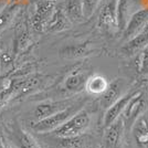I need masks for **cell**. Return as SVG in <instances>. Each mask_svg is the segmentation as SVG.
I'll return each mask as SVG.
<instances>
[{"mask_svg": "<svg viewBox=\"0 0 148 148\" xmlns=\"http://www.w3.org/2000/svg\"><path fill=\"white\" fill-rule=\"evenodd\" d=\"M84 104L83 101H76L74 104L69 106L66 108H64L63 111L58 112L56 114L51 115L49 117L40 119L37 122H33L30 124V127L32 130H34L36 133H48V132H53L58 128L59 126H61L63 123H65L70 117H72L75 113L80 111L82 106Z\"/></svg>", "mask_w": 148, "mask_h": 148, "instance_id": "1", "label": "cell"}, {"mask_svg": "<svg viewBox=\"0 0 148 148\" xmlns=\"http://www.w3.org/2000/svg\"><path fill=\"white\" fill-rule=\"evenodd\" d=\"M91 118L86 111L80 110L75 113L72 117H70L61 126L53 130L54 135L61 138H73L82 135L87 127L90 126Z\"/></svg>", "mask_w": 148, "mask_h": 148, "instance_id": "2", "label": "cell"}, {"mask_svg": "<svg viewBox=\"0 0 148 148\" xmlns=\"http://www.w3.org/2000/svg\"><path fill=\"white\" fill-rule=\"evenodd\" d=\"M145 99H144V94L143 92H135L133 95V97L130 99V102L127 103L125 110L122 113V119L124 122V125H126L127 127H132L136 119L139 117V115L143 113L145 108Z\"/></svg>", "mask_w": 148, "mask_h": 148, "instance_id": "3", "label": "cell"}, {"mask_svg": "<svg viewBox=\"0 0 148 148\" xmlns=\"http://www.w3.org/2000/svg\"><path fill=\"white\" fill-rule=\"evenodd\" d=\"M56 5L52 1L39 0L36 5V12L33 14L32 25L33 28L39 32L45 31V27L56 10Z\"/></svg>", "mask_w": 148, "mask_h": 148, "instance_id": "4", "label": "cell"}, {"mask_svg": "<svg viewBox=\"0 0 148 148\" xmlns=\"http://www.w3.org/2000/svg\"><path fill=\"white\" fill-rule=\"evenodd\" d=\"M77 99H60V101H47V102H42L40 104L37 105L36 110H34V118L37 121L43 119L56 114L58 112L63 111L64 108H66L69 106L74 104Z\"/></svg>", "mask_w": 148, "mask_h": 148, "instance_id": "5", "label": "cell"}, {"mask_svg": "<svg viewBox=\"0 0 148 148\" xmlns=\"http://www.w3.org/2000/svg\"><path fill=\"white\" fill-rule=\"evenodd\" d=\"M118 0H108L102 7L99 14L97 25L105 31L117 30V18H116V6Z\"/></svg>", "mask_w": 148, "mask_h": 148, "instance_id": "6", "label": "cell"}, {"mask_svg": "<svg viewBox=\"0 0 148 148\" xmlns=\"http://www.w3.org/2000/svg\"><path fill=\"white\" fill-rule=\"evenodd\" d=\"M148 22V8L140 9L136 11L134 14L130 16V20L123 31V36L125 40H130L135 37L137 33H139L144 29V27Z\"/></svg>", "mask_w": 148, "mask_h": 148, "instance_id": "7", "label": "cell"}, {"mask_svg": "<svg viewBox=\"0 0 148 148\" xmlns=\"http://www.w3.org/2000/svg\"><path fill=\"white\" fill-rule=\"evenodd\" d=\"M124 127L125 125L122 117H118L110 126L105 127L106 128L104 134L105 148H117L119 146V143L123 136Z\"/></svg>", "mask_w": 148, "mask_h": 148, "instance_id": "8", "label": "cell"}, {"mask_svg": "<svg viewBox=\"0 0 148 148\" xmlns=\"http://www.w3.org/2000/svg\"><path fill=\"white\" fill-rule=\"evenodd\" d=\"M10 140L14 148H40L33 136L23 130L20 125H16L11 130Z\"/></svg>", "mask_w": 148, "mask_h": 148, "instance_id": "9", "label": "cell"}, {"mask_svg": "<svg viewBox=\"0 0 148 148\" xmlns=\"http://www.w3.org/2000/svg\"><path fill=\"white\" fill-rule=\"evenodd\" d=\"M134 94H135V92L128 93V94H125L123 96H121L114 104L111 105L107 108L104 116V127L110 126L113 122H115L118 117H121V115H122L123 111L125 110L126 105L130 102V99L133 97Z\"/></svg>", "mask_w": 148, "mask_h": 148, "instance_id": "10", "label": "cell"}, {"mask_svg": "<svg viewBox=\"0 0 148 148\" xmlns=\"http://www.w3.org/2000/svg\"><path fill=\"white\" fill-rule=\"evenodd\" d=\"M148 44V27H144L139 33L135 37L130 39L125 45L122 48V51L125 56H134L138 51L143 50Z\"/></svg>", "mask_w": 148, "mask_h": 148, "instance_id": "11", "label": "cell"}, {"mask_svg": "<svg viewBox=\"0 0 148 148\" xmlns=\"http://www.w3.org/2000/svg\"><path fill=\"white\" fill-rule=\"evenodd\" d=\"M124 82L122 79H118V80L112 82L111 84H108V87L101 95V105L104 108H108L111 105L114 104L121 97Z\"/></svg>", "mask_w": 148, "mask_h": 148, "instance_id": "12", "label": "cell"}, {"mask_svg": "<svg viewBox=\"0 0 148 148\" xmlns=\"http://www.w3.org/2000/svg\"><path fill=\"white\" fill-rule=\"evenodd\" d=\"M71 25L72 23L68 19V17L65 16L63 9L56 8L52 17L45 27V31H48V32H61V31L70 29Z\"/></svg>", "mask_w": 148, "mask_h": 148, "instance_id": "13", "label": "cell"}, {"mask_svg": "<svg viewBox=\"0 0 148 148\" xmlns=\"http://www.w3.org/2000/svg\"><path fill=\"white\" fill-rule=\"evenodd\" d=\"M87 79H88V75L85 72H82L80 70L73 71L66 76V79L64 81V87L69 92L77 93L85 87Z\"/></svg>", "mask_w": 148, "mask_h": 148, "instance_id": "14", "label": "cell"}, {"mask_svg": "<svg viewBox=\"0 0 148 148\" xmlns=\"http://www.w3.org/2000/svg\"><path fill=\"white\" fill-rule=\"evenodd\" d=\"M133 135L136 144L139 147L148 146V119L145 116H139L133 125Z\"/></svg>", "mask_w": 148, "mask_h": 148, "instance_id": "15", "label": "cell"}, {"mask_svg": "<svg viewBox=\"0 0 148 148\" xmlns=\"http://www.w3.org/2000/svg\"><path fill=\"white\" fill-rule=\"evenodd\" d=\"M63 11L71 23H80L84 20L82 0H65Z\"/></svg>", "mask_w": 148, "mask_h": 148, "instance_id": "16", "label": "cell"}, {"mask_svg": "<svg viewBox=\"0 0 148 148\" xmlns=\"http://www.w3.org/2000/svg\"><path fill=\"white\" fill-rule=\"evenodd\" d=\"M92 52L88 43L75 44V45H66L60 50V56L63 59H81L88 56Z\"/></svg>", "mask_w": 148, "mask_h": 148, "instance_id": "17", "label": "cell"}, {"mask_svg": "<svg viewBox=\"0 0 148 148\" xmlns=\"http://www.w3.org/2000/svg\"><path fill=\"white\" fill-rule=\"evenodd\" d=\"M108 81L107 79L101 75V74H94L92 76H88L85 88L90 94L93 95H102L105 92V90L108 87Z\"/></svg>", "mask_w": 148, "mask_h": 148, "instance_id": "18", "label": "cell"}, {"mask_svg": "<svg viewBox=\"0 0 148 148\" xmlns=\"http://www.w3.org/2000/svg\"><path fill=\"white\" fill-rule=\"evenodd\" d=\"M130 0H118L116 6V18H117L118 30L124 31L130 18Z\"/></svg>", "mask_w": 148, "mask_h": 148, "instance_id": "19", "label": "cell"}, {"mask_svg": "<svg viewBox=\"0 0 148 148\" xmlns=\"http://www.w3.org/2000/svg\"><path fill=\"white\" fill-rule=\"evenodd\" d=\"M18 10V5H12V6L7 7L6 9H3L1 11V13H0V31L6 28L7 25L12 20V18L14 17V14L17 13Z\"/></svg>", "mask_w": 148, "mask_h": 148, "instance_id": "20", "label": "cell"}, {"mask_svg": "<svg viewBox=\"0 0 148 148\" xmlns=\"http://www.w3.org/2000/svg\"><path fill=\"white\" fill-rule=\"evenodd\" d=\"M102 0H82V6H83V14L84 18L88 19L92 16L94 11L97 9Z\"/></svg>", "mask_w": 148, "mask_h": 148, "instance_id": "21", "label": "cell"}, {"mask_svg": "<svg viewBox=\"0 0 148 148\" xmlns=\"http://www.w3.org/2000/svg\"><path fill=\"white\" fill-rule=\"evenodd\" d=\"M142 71L144 72V73H148V44L143 49Z\"/></svg>", "mask_w": 148, "mask_h": 148, "instance_id": "22", "label": "cell"}, {"mask_svg": "<svg viewBox=\"0 0 148 148\" xmlns=\"http://www.w3.org/2000/svg\"><path fill=\"white\" fill-rule=\"evenodd\" d=\"M0 148H10V147H8V146H6V145H3L2 143L0 144Z\"/></svg>", "mask_w": 148, "mask_h": 148, "instance_id": "23", "label": "cell"}, {"mask_svg": "<svg viewBox=\"0 0 148 148\" xmlns=\"http://www.w3.org/2000/svg\"><path fill=\"white\" fill-rule=\"evenodd\" d=\"M47 1H52V2H56V1H58V0H47Z\"/></svg>", "mask_w": 148, "mask_h": 148, "instance_id": "24", "label": "cell"}, {"mask_svg": "<svg viewBox=\"0 0 148 148\" xmlns=\"http://www.w3.org/2000/svg\"><path fill=\"white\" fill-rule=\"evenodd\" d=\"M145 27H148V22H147V25H145Z\"/></svg>", "mask_w": 148, "mask_h": 148, "instance_id": "25", "label": "cell"}]
</instances>
